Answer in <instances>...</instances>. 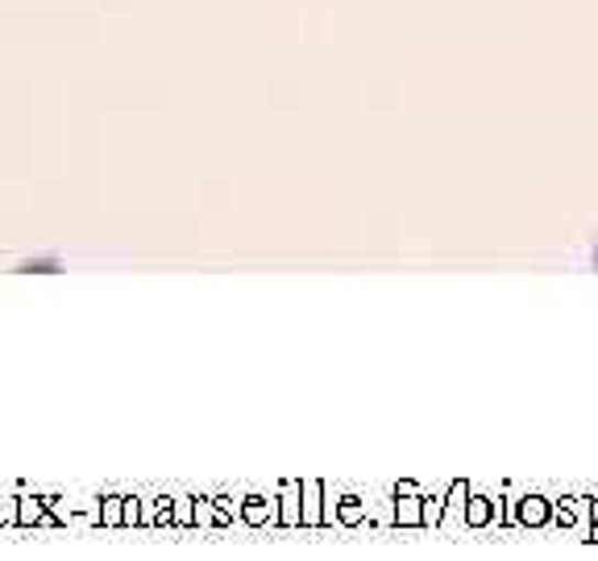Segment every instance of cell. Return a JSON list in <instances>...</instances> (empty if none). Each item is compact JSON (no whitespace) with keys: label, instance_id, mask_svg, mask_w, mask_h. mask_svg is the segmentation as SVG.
<instances>
[{"label":"cell","instance_id":"obj_1","mask_svg":"<svg viewBox=\"0 0 598 561\" xmlns=\"http://www.w3.org/2000/svg\"><path fill=\"white\" fill-rule=\"evenodd\" d=\"M590 262H595V271H598V242H595V254H590Z\"/></svg>","mask_w":598,"mask_h":561}]
</instances>
